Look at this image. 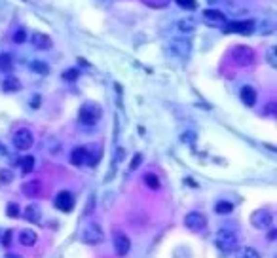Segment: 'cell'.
<instances>
[{
  "instance_id": "obj_9",
  "label": "cell",
  "mask_w": 277,
  "mask_h": 258,
  "mask_svg": "<svg viewBox=\"0 0 277 258\" xmlns=\"http://www.w3.org/2000/svg\"><path fill=\"white\" fill-rule=\"evenodd\" d=\"M55 207L59 211H63V213H70L74 209V196L70 192H67V190L59 192L57 198H55Z\"/></svg>"
},
{
  "instance_id": "obj_36",
  "label": "cell",
  "mask_w": 277,
  "mask_h": 258,
  "mask_svg": "<svg viewBox=\"0 0 277 258\" xmlns=\"http://www.w3.org/2000/svg\"><path fill=\"white\" fill-rule=\"evenodd\" d=\"M6 156H8V148L4 142H0V158H6Z\"/></svg>"
},
{
  "instance_id": "obj_10",
  "label": "cell",
  "mask_w": 277,
  "mask_h": 258,
  "mask_svg": "<svg viewBox=\"0 0 277 258\" xmlns=\"http://www.w3.org/2000/svg\"><path fill=\"white\" fill-rule=\"evenodd\" d=\"M255 31V21H236V23H230L226 27V33H241V35H251Z\"/></svg>"
},
{
  "instance_id": "obj_18",
  "label": "cell",
  "mask_w": 277,
  "mask_h": 258,
  "mask_svg": "<svg viewBox=\"0 0 277 258\" xmlns=\"http://www.w3.org/2000/svg\"><path fill=\"white\" fill-rule=\"evenodd\" d=\"M36 241H38V236L35 230H23L19 234V243L25 247H33V245H36Z\"/></svg>"
},
{
  "instance_id": "obj_27",
  "label": "cell",
  "mask_w": 277,
  "mask_h": 258,
  "mask_svg": "<svg viewBox=\"0 0 277 258\" xmlns=\"http://www.w3.org/2000/svg\"><path fill=\"white\" fill-rule=\"evenodd\" d=\"M194 29H196L194 21H178V31H180V33H184V35H192V33H194Z\"/></svg>"
},
{
  "instance_id": "obj_3",
  "label": "cell",
  "mask_w": 277,
  "mask_h": 258,
  "mask_svg": "<svg viewBox=\"0 0 277 258\" xmlns=\"http://www.w3.org/2000/svg\"><path fill=\"white\" fill-rule=\"evenodd\" d=\"M230 57L237 67H251L255 63V52L249 46H234Z\"/></svg>"
},
{
  "instance_id": "obj_16",
  "label": "cell",
  "mask_w": 277,
  "mask_h": 258,
  "mask_svg": "<svg viewBox=\"0 0 277 258\" xmlns=\"http://www.w3.org/2000/svg\"><path fill=\"white\" fill-rule=\"evenodd\" d=\"M171 50H173L177 55H180V57H188L190 55V42H186V40H173L171 42Z\"/></svg>"
},
{
  "instance_id": "obj_6",
  "label": "cell",
  "mask_w": 277,
  "mask_h": 258,
  "mask_svg": "<svg viewBox=\"0 0 277 258\" xmlns=\"http://www.w3.org/2000/svg\"><path fill=\"white\" fill-rule=\"evenodd\" d=\"M272 222H274V217H272V213H270V211H266V209L255 211V213H253V217H251V224H253L255 228H258V230H266V228H270Z\"/></svg>"
},
{
  "instance_id": "obj_38",
  "label": "cell",
  "mask_w": 277,
  "mask_h": 258,
  "mask_svg": "<svg viewBox=\"0 0 277 258\" xmlns=\"http://www.w3.org/2000/svg\"><path fill=\"white\" fill-rule=\"evenodd\" d=\"M4 258H21V257H18V255H6Z\"/></svg>"
},
{
  "instance_id": "obj_25",
  "label": "cell",
  "mask_w": 277,
  "mask_h": 258,
  "mask_svg": "<svg viewBox=\"0 0 277 258\" xmlns=\"http://www.w3.org/2000/svg\"><path fill=\"white\" fill-rule=\"evenodd\" d=\"M99 159H101V148H99V146H97V150L87 152V156H86V163H87V165L95 167V165L99 163Z\"/></svg>"
},
{
  "instance_id": "obj_7",
  "label": "cell",
  "mask_w": 277,
  "mask_h": 258,
  "mask_svg": "<svg viewBox=\"0 0 277 258\" xmlns=\"http://www.w3.org/2000/svg\"><path fill=\"white\" fill-rule=\"evenodd\" d=\"M33 142H35V137H33V133L29 129H19V131H16V135H14V146L18 150H29L33 146Z\"/></svg>"
},
{
  "instance_id": "obj_4",
  "label": "cell",
  "mask_w": 277,
  "mask_h": 258,
  "mask_svg": "<svg viewBox=\"0 0 277 258\" xmlns=\"http://www.w3.org/2000/svg\"><path fill=\"white\" fill-rule=\"evenodd\" d=\"M80 239L84 241V243H87V245H99V243L104 241V234L97 224H89V226H86L80 232Z\"/></svg>"
},
{
  "instance_id": "obj_24",
  "label": "cell",
  "mask_w": 277,
  "mask_h": 258,
  "mask_svg": "<svg viewBox=\"0 0 277 258\" xmlns=\"http://www.w3.org/2000/svg\"><path fill=\"white\" fill-rule=\"evenodd\" d=\"M234 211V205L230 203V201H218L217 205H215V213L217 215H230Z\"/></svg>"
},
{
  "instance_id": "obj_26",
  "label": "cell",
  "mask_w": 277,
  "mask_h": 258,
  "mask_svg": "<svg viewBox=\"0 0 277 258\" xmlns=\"http://www.w3.org/2000/svg\"><path fill=\"white\" fill-rule=\"evenodd\" d=\"M31 70H33V72H38V74H48V72H50V67H48L44 61H33V63H31Z\"/></svg>"
},
{
  "instance_id": "obj_11",
  "label": "cell",
  "mask_w": 277,
  "mask_h": 258,
  "mask_svg": "<svg viewBox=\"0 0 277 258\" xmlns=\"http://www.w3.org/2000/svg\"><path fill=\"white\" fill-rule=\"evenodd\" d=\"M31 42H33L35 50H40V52L52 50V46H53L52 38H50L48 35H44V33H35V35H33V38H31Z\"/></svg>"
},
{
  "instance_id": "obj_21",
  "label": "cell",
  "mask_w": 277,
  "mask_h": 258,
  "mask_svg": "<svg viewBox=\"0 0 277 258\" xmlns=\"http://www.w3.org/2000/svg\"><path fill=\"white\" fill-rule=\"evenodd\" d=\"M19 167H21V171L25 173V175H29V173L35 169V158H33V156L21 158V159H19Z\"/></svg>"
},
{
  "instance_id": "obj_2",
  "label": "cell",
  "mask_w": 277,
  "mask_h": 258,
  "mask_svg": "<svg viewBox=\"0 0 277 258\" xmlns=\"http://www.w3.org/2000/svg\"><path fill=\"white\" fill-rule=\"evenodd\" d=\"M101 116H103V110H101V106L97 103H86L80 108V112H78V120L82 121L84 125L97 123L101 120Z\"/></svg>"
},
{
  "instance_id": "obj_33",
  "label": "cell",
  "mask_w": 277,
  "mask_h": 258,
  "mask_svg": "<svg viewBox=\"0 0 277 258\" xmlns=\"http://www.w3.org/2000/svg\"><path fill=\"white\" fill-rule=\"evenodd\" d=\"M14 42H16V44H23V42H25V31H23V29L16 31V35H14Z\"/></svg>"
},
{
  "instance_id": "obj_35",
  "label": "cell",
  "mask_w": 277,
  "mask_h": 258,
  "mask_svg": "<svg viewBox=\"0 0 277 258\" xmlns=\"http://www.w3.org/2000/svg\"><path fill=\"white\" fill-rule=\"evenodd\" d=\"M10 239H12V232H10V230H8V232H6V234H4V243H2V245H6V247H8V245H12V243H10Z\"/></svg>"
},
{
  "instance_id": "obj_12",
  "label": "cell",
  "mask_w": 277,
  "mask_h": 258,
  "mask_svg": "<svg viewBox=\"0 0 277 258\" xmlns=\"http://www.w3.org/2000/svg\"><path fill=\"white\" fill-rule=\"evenodd\" d=\"M203 19H205V23H209V25H218V27H222V25H226V16L222 14V12H218V10H205L203 12Z\"/></svg>"
},
{
  "instance_id": "obj_32",
  "label": "cell",
  "mask_w": 277,
  "mask_h": 258,
  "mask_svg": "<svg viewBox=\"0 0 277 258\" xmlns=\"http://www.w3.org/2000/svg\"><path fill=\"white\" fill-rule=\"evenodd\" d=\"M61 76H63V80H67V82H74V80H78V70L69 69V70H65Z\"/></svg>"
},
{
  "instance_id": "obj_14",
  "label": "cell",
  "mask_w": 277,
  "mask_h": 258,
  "mask_svg": "<svg viewBox=\"0 0 277 258\" xmlns=\"http://www.w3.org/2000/svg\"><path fill=\"white\" fill-rule=\"evenodd\" d=\"M239 95H241V101L247 104V106H255V104H257V91H255L253 86H243Z\"/></svg>"
},
{
  "instance_id": "obj_37",
  "label": "cell",
  "mask_w": 277,
  "mask_h": 258,
  "mask_svg": "<svg viewBox=\"0 0 277 258\" xmlns=\"http://www.w3.org/2000/svg\"><path fill=\"white\" fill-rule=\"evenodd\" d=\"M38 104H40V97L36 95V97H33V99H31V106H33V108H38Z\"/></svg>"
},
{
  "instance_id": "obj_5",
  "label": "cell",
  "mask_w": 277,
  "mask_h": 258,
  "mask_svg": "<svg viewBox=\"0 0 277 258\" xmlns=\"http://www.w3.org/2000/svg\"><path fill=\"white\" fill-rule=\"evenodd\" d=\"M184 226L190 228L192 232H201L207 228V217L203 213H198V211H192L184 217Z\"/></svg>"
},
{
  "instance_id": "obj_17",
  "label": "cell",
  "mask_w": 277,
  "mask_h": 258,
  "mask_svg": "<svg viewBox=\"0 0 277 258\" xmlns=\"http://www.w3.org/2000/svg\"><path fill=\"white\" fill-rule=\"evenodd\" d=\"M19 89H21V82H19V78H16V76H8L2 82V91L4 93H16Z\"/></svg>"
},
{
  "instance_id": "obj_20",
  "label": "cell",
  "mask_w": 277,
  "mask_h": 258,
  "mask_svg": "<svg viewBox=\"0 0 277 258\" xmlns=\"http://www.w3.org/2000/svg\"><path fill=\"white\" fill-rule=\"evenodd\" d=\"M14 69V57L10 53H0V72H10Z\"/></svg>"
},
{
  "instance_id": "obj_15",
  "label": "cell",
  "mask_w": 277,
  "mask_h": 258,
  "mask_svg": "<svg viewBox=\"0 0 277 258\" xmlns=\"http://www.w3.org/2000/svg\"><path fill=\"white\" fill-rule=\"evenodd\" d=\"M25 218L33 224L40 222V218H42V209H40V205L38 203H31V205L25 209Z\"/></svg>"
},
{
  "instance_id": "obj_22",
  "label": "cell",
  "mask_w": 277,
  "mask_h": 258,
  "mask_svg": "<svg viewBox=\"0 0 277 258\" xmlns=\"http://www.w3.org/2000/svg\"><path fill=\"white\" fill-rule=\"evenodd\" d=\"M144 182H146L148 188H152V190L161 188V182H159V179H158L154 173H146V175H144Z\"/></svg>"
},
{
  "instance_id": "obj_28",
  "label": "cell",
  "mask_w": 277,
  "mask_h": 258,
  "mask_svg": "<svg viewBox=\"0 0 277 258\" xmlns=\"http://www.w3.org/2000/svg\"><path fill=\"white\" fill-rule=\"evenodd\" d=\"M266 59H268V65L276 69V67H277V48H276V46H272V48L268 50V53H266Z\"/></svg>"
},
{
  "instance_id": "obj_8",
  "label": "cell",
  "mask_w": 277,
  "mask_h": 258,
  "mask_svg": "<svg viewBox=\"0 0 277 258\" xmlns=\"http://www.w3.org/2000/svg\"><path fill=\"white\" fill-rule=\"evenodd\" d=\"M114 251H116V255L118 257H125L127 253H129V249H131V241H129V238L123 234V232H116L114 234Z\"/></svg>"
},
{
  "instance_id": "obj_13",
  "label": "cell",
  "mask_w": 277,
  "mask_h": 258,
  "mask_svg": "<svg viewBox=\"0 0 277 258\" xmlns=\"http://www.w3.org/2000/svg\"><path fill=\"white\" fill-rule=\"evenodd\" d=\"M86 156H87L86 146H78V148H74V150L70 152V163L76 165V167H80V165L86 163Z\"/></svg>"
},
{
  "instance_id": "obj_31",
  "label": "cell",
  "mask_w": 277,
  "mask_h": 258,
  "mask_svg": "<svg viewBox=\"0 0 277 258\" xmlns=\"http://www.w3.org/2000/svg\"><path fill=\"white\" fill-rule=\"evenodd\" d=\"M21 215V209H19L18 203H8V217L10 218H19Z\"/></svg>"
},
{
  "instance_id": "obj_19",
  "label": "cell",
  "mask_w": 277,
  "mask_h": 258,
  "mask_svg": "<svg viewBox=\"0 0 277 258\" xmlns=\"http://www.w3.org/2000/svg\"><path fill=\"white\" fill-rule=\"evenodd\" d=\"M40 180H31V182H25L23 184V194L27 196V198H36L38 194H40Z\"/></svg>"
},
{
  "instance_id": "obj_1",
  "label": "cell",
  "mask_w": 277,
  "mask_h": 258,
  "mask_svg": "<svg viewBox=\"0 0 277 258\" xmlns=\"http://www.w3.org/2000/svg\"><path fill=\"white\" fill-rule=\"evenodd\" d=\"M215 245H217V249H220L222 253H232V251H236V249L239 247V238H237V234H236L234 230L222 228V230H218L217 236H215Z\"/></svg>"
},
{
  "instance_id": "obj_34",
  "label": "cell",
  "mask_w": 277,
  "mask_h": 258,
  "mask_svg": "<svg viewBox=\"0 0 277 258\" xmlns=\"http://www.w3.org/2000/svg\"><path fill=\"white\" fill-rule=\"evenodd\" d=\"M140 161H142V156H140V154H135V158H133V161H131V167H129V169H131V171H133V169H137Z\"/></svg>"
},
{
  "instance_id": "obj_30",
  "label": "cell",
  "mask_w": 277,
  "mask_h": 258,
  "mask_svg": "<svg viewBox=\"0 0 277 258\" xmlns=\"http://www.w3.org/2000/svg\"><path fill=\"white\" fill-rule=\"evenodd\" d=\"M14 180V173L10 169H2L0 171V184H10Z\"/></svg>"
},
{
  "instance_id": "obj_29",
  "label": "cell",
  "mask_w": 277,
  "mask_h": 258,
  "mask_svg": "<svg viewBox=\"0 0 277 258\" xmlns=\"http://www.w3.org/2000/svg\"><path fill=\"white\" fill-rule=\"evenodd\" d=\"M182 10H198V2L196 0H175Z\"/></svg>"
},
{
  "instance_id": "obj_23",
  "label": "cell",
  "mask_w": 277,
  "mask_h": 258,
  "mask_svg": "<svg viewBox=\"0 0 277 258\" xmlns=\"http://www.w3.org/2000/svg\"><path fill=\"white\" fill-rule=\"evenodd\" d=\"M237 258H260L258 251L253 249V247H241L237 251Z\"/></svg>"
}]
</instances>
